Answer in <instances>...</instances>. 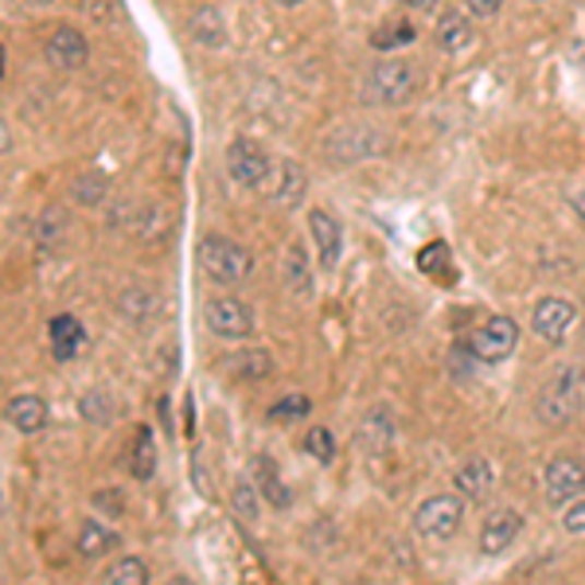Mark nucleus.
Here are the masks:
<instances>
[{
	"label": "nucleus",
	"mask_w": 585,
	"mask_h": 585,
	"mask_svg": "<svg viewBox=\"0 0 585 585\" xmlns=\"http://www.w3.org/2000/svg\"><path fill=\"white\" fill-rule=\"evenodd\" d=\"M309 410H312L309 394H285L282 403L270 406V418H274V421H292V418H309Z\"/></svg>",
	"instance_id": "2f4dec72"
},
{
	"label": "nucleus",
	"mask_w": 585,
	"mask_h": 585,
	"mask_svg": "<svg viewBox=\"0 0 585 585\" xmlns=\"http://www.w3.org/2000/svg\"><path fill=\"white\" fill-rule=\"evenodd\" d=\"M223 363H227L230 375L242 379V383H262V379L274 375V367H277L274 356H270V351H262V348L235 351V356H227Z\"/></svg>",
	"instance_id": "6ab92c4d"
},
{
	"label": "nucleus",
	"mask_w": 585,
	"mask_h": 585,
	"mask_svg": "<svg viewBox=\"0 0 585 585\" xmlns=\"http://www.w3.org/2000/svg\"><path fill=\"white\" fill-rule=\"evenodd\" d=\"M515 344H520V324L512 317H488L485 324H476L468 332V356L480 359V363H503L512 356Z\"/></svg>",
	"instance_id": "20e7f679"
},
{
	"label": "nucleus",
	"mask_w": 585,
	"mask_h": 585,
	"mask_svg": "<svg viewBox=\"0 0 585 585\" xmlns=\"http://www.w3.org/2000/svg\"><path fill=\"white\" fill-rule=\"evenodd\" d=\"M305 453L317 457L321 465H332V461H336V433H332L329 426H312V430L305 433Z\"/></svg>",
	"instance_id": "cd10ccee"
},
{
	"label": "nucleus",
	"mask_w": 585,
	"mask_h": 585,
	"mask_svg": "<svg viewBox=\"0 0 585 585\" xmlns=\"http://www.w3.org/2000/svg\"><path fill=\"white\" fill-rule=\"evenodd\" d=\"M129 473H133V480H148V476L156 473V441H153V430H148V426H141L138 438H133Z\"/></svg>",
	"instance_id": "393cba45"
},
{
	"label": "nucleus",
	"mask_w": 585,
	"mask_h": 585,
	"mask_svg": "<svg viewBox=\"0 0 585 585\" xmlns=\"http://www.w3.org/2000/svg\"><path fill=\"white\" fill-rule=\"evenodd\" d=\"M570 207H574V215L585 223V192H574V195H570Z\"/></svg>",
	"instance_id": "ea45409f"
},
{
	"label": "nucleus",
	"mask_w": 585,
	"mask_h": 585,
	"mask_svg": "<svg viewBox=\"0 0 585 585\" xmlns=\"http://www.w3.org/2000/svg\"><path fill=\"white\" fill-rule=\"evenodd\" d=\"M418 270H426V274H441V270H449V247L445 242H433V247L421 250Z\"/></svg>",
	"instance_id": "72a5a7b5"
},
{
	"label": "nucleus",
	"mask_w": 585,
	"mask_h": 585,
	"mask_svg": "<svg viewBox=\"0 0 585 585\" xmlns=\"http://www.w3.org/2000/svg\"><path fill=\"white\" fill-rule=\"evenodd\" d=\"M542 488H547V500L554 508H566L570 500L585 496V465L577 457H554L542 468Z\"/></svg>",
	"instance_id": "0eeeda50"
},
{
	"label": "nucleus",
	"mask_w": 585,
	"mask_h": 585,
	"mask_svg": "<svg viewBox=\"0 0 585 585\" xmlns=\"http://www.w3.org/2000/svg\"><path fill=\"white\" fill-rule=\"evenodd\" d=\"M305 195H309V172L297 160H282L274 180V203L282 211H297L305 203Z\"/></svg>",
	"instance_id": "4468645a"
},
{
	"label": "nucleus",
	"mask_w": 585,
	"mask_h": 585,
	"mask_svg": "<svg viewBox=\"0 0 585 585\" xmlns=\"http://www.w3.org/2000/svg\"><path fill=\"white\" fill-rule=\"evenodd\" d=\"M250 473H254V485H258V492L265 496V500L274 503L277 512H285L292 503V492L285 488V480H282V473H277V465L265 453H258L254 457V465H250Z\"/></svg>",
	"instance_id": "a211bd4d"
},
{
	"label": "nucleus",
	"mask_w": 585,
	"mask_h": 585,
	"mask_svg": "<svg viewBox=\"0 0 585 585\" xmlns=\"http://www.w3.org/2000/svg\"><path fill=\"white\" fill-rule=\"evenodd\" d=\"M535 4H539V0H535Z\"/></svg>",
	"instance_id": "a18cd8bd"
},
{
	"label": "nucleus",
	"mask_w": 585,
	"mask_h": 585,
	"mask_svg": "<svg viewBox=\"0 0 585 585\" xmlns=\"http://www.w3.org/2000/svg\"><path fill=\"white\" fill-rule=\"evenodd\" d=\"M461 523H465V496H430L414 512V530L433 542H449L461 530Z\"/></svg>",
	"instance_id": "7ed1b4c3"
},
{
	"label": "nucleus",
	"mask_w": 585,
	"mask_h": 585,
	"mask_svg": "<svg viewBox=\"0 0 585 585\" xmlns=\"http://www.w3.org/2000/svg\"><path fill=\"white\" fill-rule=\"evenodd\" d=\"M4 71H9V51H4V44H0V79H4Z\"/></svg>",
	"instance_id": "79ce46f5"
},
{
	"label": "nucleus",
	"mask_w": 585,
	"mask_h": 585,
	"mask_svg": "<svg viewBox=\"0 0 585 585\" xmlns=\"http://www.w3.org/2000/svg\"><path fill=\"white\" fill-rule=\"evenodd\" d=\"M282 9H297V4H305V0H277Z\"/></svg>",
	"instance_id": "37998d69"
},
{
	"label": "nucleus",
	"mask_w": 585,
	"mask_h": 585,
	"mask_svg": "<svg viewBox=\"0 0 585 585\" xmlns=\"http://www.w3.org/2000/svg\"><path fill=\"white\" fill-rule=\"evenodd\" d=\"M421 71L410 59H383L367 71L363 86H359V98L367 106H406V102L418 94Z\"/></svg>",
	"instance_id": "f257e3e1"
},
{
	"label": "nucleus",
	"mask_w": 585,
	"mask_h": 585,
	"mask_svg": "<svg viewBox=\"0 0 585 585\" xmlns=\"http://www.w3.org/2000/svg\"><path fill=\"white\" fill-rule=\"evenodd\" d=\"M121 227L133 238H141V242H153V238H165L172 230V215L165 207H156V203H148V207H126Z\"/></svg>",
	"instance_id": "2eb2a0df"
},
{
	"label": "nucleus",
	"mask_w": 585,
	"mask_h": 585,
	"mask_svg": "<svg viewBox=\"0 0 585 585\" xmlns=\"http://www.w3.org/2000/svg\"><path fill=\"white\" fill-rule=\"evenodd\" d=\"M465 9L473 12V16L488 20V16H496V12L503 9V0H465Z\"/></svg>",
	"instance_id": "4c0bfd02"
},
{
	"label": "nucleus",
	"mask_w": 585,
	"mask_h": 585,
	"mask_svg": "<svg viewBox=\"0 0 585 585\" xmlns=\"http://www.w3.org/2000/svg\"><path fill=\"white\" fill-rule=\"evenodd\" d=\"M74 547H79V554L91 558V562H94V558H106L110 550H118L121 547V535H118V530L106 527V523L86 520L83 527H79V542H74Z\"/></svg>",
	"instance_id": "4be33fe9"
},
{
	"label": "nucleus",
	"mask_w": 585,
	"mask_h": 585,
	"mask_svg": "<svg viewBox=\"0 0 585 585\" xmlns=\"http://www.w3.org/2000/svg\"><path fill=\"white\" fill-rule=\"evenodd\" d=\"M79 410H83V418L86 421H94V426H110V418H114V403H110V394H102V391H91L79 403Z\"/></svg>",
	"instance_id": "7c9ffc66"
},
{
	"label": "nucleus",
	"mask_w": 585,
	"mask_h": 585,
	"mask_svg": "<svg viewBox=\"0 0 585 585\" xmlns=\"http://www.w3.org/2000/svg\"><path fill=\"white\" fill-rule=\"evenodd\" d=\"M32 4H56V0H32Z\"/></svg>",
	"instance_id": "c03bdc74"
},
{
	"label": "nucleus",
	"mask_w": 585,
	"mask_h": 585,
	"mask_svg": "<svg viewBox=\"0 0 585 585\" xmlns=\"http://www.w3.org/2000/svg\"><path fill=\"white\" fill-rule=\"evenodd\" d=\"M63 227H67L63 211H47L44 219H39V247H44V250L63 247Z\"/></svg>",
	"instance_id": "473e14b6"
},
{
	"label": "nucleus",
	"mask_w": 585,
	"mask_h": 585,
	"mask_svg": "<svg viewBox=\"0 0 585 585\" xmlns=\"http://www.w3.org/2000/svg\"><path fill=\"white\" fill-rule=\"evenodd\" d=\"M227 172L238 188H262L270 180V172H274V160H270V153L258 141L238 138L227 145Z\"/></svg>",
	"instance_id": "423d86ee"
},
{
	"label": "nucleus",
	"mask_w": 585,
	"mask_h": 585,
	"mask_svg": "<svg viewBox=\"0 0 585 585\" xmlns=\"http://www.w3.org/2000/svg\"><path fill=\"white\" fill-rule=\"evenodd\" d=\"M192 39L200 47H223L227 44V32H223V20L215 9H200L192 16Z\"/></svg>",
	"instance_id": "bb28decb"
},
{
	"label": "nucleus",
	"mask_w": 585,
	"mask_h": 585,
	"mask_svg": "<svg viewBox=\"0 0 585 585\" xmlns=\"http://www.w3.org/2000/svg\"><path fill=\"white\" fill-rule=\"evenodd\" d=\"M200 270L215 285H242L254 274V254L227 235H207L200 242Z\"/></svg>",
	"instance_id": "f03ea898"
},
{
	"label": "nucleus",
	"mask_w": 585,
	"mask_h": 585,
	"mask_svg": "<svg viewBox=\"0 0 585 585\" xmlns=\"http://www.w3.org/2000/svg\"><path fill=\"white\" fill-rule=\"evenodd\" d=\"M473 20H468V12L453 9L445 12V16L438 20V32H433V39H438V47L445 51V56H461L468 44H473Z\"/></svg>",
	"instance_id": "f3484780"
},
{
	"label": "nucleus",
	"mask_w": 585,
	"mask_h": 585,
	"mask_svg": "<svg viewBox=\"0 0 585 585\" xmlns=\"http://www.w3.org/2000/svg\"><path fill=\"white\" fill-rule=\"evenodd\" d=\"M406 9H418V12H430V9H438L441 0H403Z\"/></svg>",
	"instance_id": "a19ab883"
},
{
	"label": "nucleus",
	"mask_w": 585,
	"mask_h": 585,
	"mask_svg": "<svg viewBox=\"0 0 585 585\" xmlns=\"http://www.w3.org/2000/svg\"><path fill=\"white\" fill-rule=\"evenodd\" d=\"M12 153V133H9V121L0 118V156Z\"/></svg>",
	"instance_id": "58836bf2"
},
{
	"label": "nucleus",
	"mask_w": 585,
	"mask_h": 585,
	"mask_svg": "<svg viewBox=\"0 0 585 585\" xmlns=\"http://www.w3.org/2000/svg\"><path fill=\"white\" fill-rule=\"evenodd\" d=\"M94 508H102V512H110V515H121L126 512V496H121L118 488H102V492H94Z\"/></svg>",
	"instance_id": "c9c22d12"
},
{
	"label": "nucleus",
	"mask_w": 585,
	"mask_h": 585,
	"mask_svg": "<svg viewBox=\"0 0 585 585\" xmlns=\"http://www.w3.org/2000/svg\"><path fill=\"white\" fill-rule=\"evenodd\" d=\"M118 312L129 317L133 324L153 321L156 312H160V292L145 289V285H129V289H121V297H118Z\"/></svg>",
	"instance_id": "aec40b11"
},
{
	"label": "nucleus",
	"mask_w": 585,
	"mask_h": 585,
	"mask_svg": "<svg viewBox=\"0 0 585 585\" xmlns=\"http://www.w3.org/2000/svg\"><path fill=\"white\" fill-rule=\"evenodd\" d=\"M550 386H554V391L574 406V410H585V363L558 367V375L550 379Z\"/></svg>",
	"instance_id": "b1692460"
},
{
	"label": "nucleus",
	"mask_w": 585,
	"mask_h": 585,
	"mask_svg": "<svg viewBox=\"0 0 585 585\" xmlns=\"http://www.w3.org/2000/svg\"><path fill=\"white\" fill-rule=\"evenodd\" d=\"M574 317L577 312L566 297H542V301L535 305V312H530V329L539 332L547 344H562L570 324H574Z\"/></svg>",
	"instance_id": "6e6552de"
},
{
	"label": "nucleus",
	"mask_w": 585,
	"mask_h": 585,
	"mask_svg": "<svg viewBox=\"0 0 585 585\" xmlns=\"http://www.w3.org/2000/svg\"><path fill=\"white\" fill-rule=\"evenodd\" d=\"M414 39H418V28H414L406 16L379 20L375 28H371V47H375V51H403Z\"/></svg>",
	"instance_id": "412c9836"
},
{
	"label": "nucleus",
	"mask_w": 585,
	"mask_h": 585,
	"mask_svg": "<svg viewBox=\"0 0 585 585\" xmlns=\"http://www.w3.org/2000/svg\"><path fill=\"white\" fill-rule=\"evenodd\" d=\"M106 582H114V585H141V582H148V566L141 562V558H118L110 570H106Z\"/></svg>",
	"instance_id": "c756f323"
},
{
	"label": "nucleus",
	"mask_w": 585,
	"mask_h": 585,
	"mask_svg": "<svg viewBox=\"0 0 585 585\" xmlns=\"http://www.w3.org/2000/svg\"><path fill=\"white\" fill-rule=\"evenodd\" d=\"M520 530H523V515L515 512V508H496L485 520V527H480V550H485L488 558L503 554V550L520 539Z\"/></svg>",
	"instance_id": "1a4fd4ad"
},
{
	"label": "nucleus",
	"mask_w": 585,
	"mask_h": 585,
	"mask_svg": "<svg viewBox=\"0 0 585 585\" xmlns=\"http://www.w3.org/2000/svg\"><path fill=\"white\" fill-rule=\"evenodd\" d=\"M203 317H207V329L219 339H250L258 332L254 309L242 297H211Z\"/></svg>",
	"instance_id": "39448f33"
},
{
	"label": "nucleus",
	"mask_w": 585,
	"mask_h": 585,
	"mask_svg": "<svg viewBox=\"0 0 585 585\" xmlns=\"http://www.w3.org/2000/svg\"><path fill=\"white\" fill-rule=\"evenodd\" d=\"M4 421H9L16 433H39L47 426V403L39 394H16V398L4 406Z\"/></svg>",
	"instance_id": "dca6fc26"
},
{
	"label": "nucleus",
	"mask_w": 585,
	"mask_h": 585,
	"mask_svg": "<svg viewBox=\"0 0 585 585\" xmlns=\"http://www.w3.org/2000/svg\"><path fill=\"white\" fill-rule=\"evenodd\" d=\"M47 344H51V356H56L59 363H71V359L83 356L86 329L79 324V317L63 312V317H56V321L47 324Z\"/></svg>",
	"instance_id": "f8f14e48"
},
{
	"label": "nucleus",
	"mask_w": 585,
	"mask_h": 585,
	"mask_svg": "<svg viewBox=\"0 0 585 585\" xmlns=\"http://www.w3.org/2000/svg\"><path fill=\"white\" fill-rule=\"evenodd\" d=\"M230 508H235L238 520L254 523L262 515V503H258V485L254 476H238L235 488H230Z\"/></svg>",
	"instance_id": "a878e982"
},
{
	"label": "nucleus",
	"mask_w": 585,
	"mask_h": 585,
	"mask_svg": "<svg viewBox=\"0 0 585 585\" xmlns=\"http://www.w3.org/2000/svg\"><path fill=\"white\" fill-rule=\"evenodd\" d=\"M562 527L570 530V535H585V496H577V500L566 503V515H562Z\"/></svg>",
	"instance_id": "f704fd0d"
},
{
	"label": "nucleus",
	"mask_w": 585,
	"mask_h": 585,
	"mask_svg": "<svg viewBox=\"0 0 585 585\" xmlns=\"http://www.w3.org/2000/svg\"><path fill=\"white\" fill-rule=\"evenodd\" d=\"M47 63L63 67V71H79V67H86V59H91V47H86V36L79 28H71V24H63V28L51 32V39H47Z\"/></svg>",
	"instance_id": "9b49d317"
},
{
	"label": "nucleus",
	"mask_w": 585,
	"mask_h": 585,
	"mask_svg": "<svg viewBox=\"0 0 585 585\" xmlns=\"http://www.w3.org/2000/svg\"><path fill=\"white\" fill-rule=\"evenodd\" d=\"M83 12L94 24H114V4L110 0H83Z\"/></svg>",
	"instance_id": "e433bc0d"
},
{
	"label": "nucleus",
	"mask_w": 585,
	"mask_h": 585,
	"mask_svg": "<svg viewBox=\"0 0 585 585\" xmlns=\"http://www.w3.org/2000/svg\"><path fill=\"white\" fill-rule=\"evenodd\" d=\"M453 488H457L465 500H488L496 488V468L488 457H468L465 465L453 473Z\"/></svg>",
	"instance_id": "ddd939ff"
},
{
	"label": "nucleus",
	"mask_w": 585,
	"mask_h": 585,
	"mask_svg": "<svg viewBox=\"0 0 585 585\" xmlns=\"http://www.w3.org/2000/svg\"><path fill=\"white\" fill-rule=\"evenodd\" d=\"M285 285H289L292 297H309L312 292V265L301 242H292V247L285 250Z\"/></svg>",
	"instance_id": "5701e85b"
},
{
	"label": "nucleus",
	"mask_w": 585,
	"mask_h": 585,
	"mask_svg": "<svg viewBox=\"0 0 585 585\" xmlns=\"http://www.w3.org/2000/svg\"><path fill=\"white\" fill-rule=\"evenodd\" d=\"M74 200L79 203H86V207H98L102 200H106V192H110V180L102 172H83L79 180H74Z\"/></svg>",
	"instance_id": "c85d7f7f"
},
{
	"label": "nucleus",
	"mask_w": 585,
	"mask_h": 585,
	"mask_svg": "<svg viewBox=\"0 0 585 585\" xmlns=\"http://www.w3.org/2000/svg\"><path fill=\"white\" fill-rule=\"evenodd\" d=\"M309 230H312L317 250H321V270H336L339 254H344V227L336 223V215H329L324 207H312Z\"/></svg>",
	"instance_id": "9d476101"
}]
</instances>
